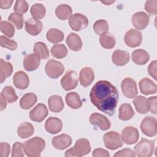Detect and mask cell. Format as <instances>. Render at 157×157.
Wrapping results in <instances>:
<instances>
[{"instance_id":"1","label":"cell","mask_w":157,"mask_h":157,"mask_svg":"<svg viewBox=\"0 0 157 157\" xmlns=\"http://www.w3.org/2000/svg\"><path fill=\"white\" fill-rule=\"evenodd\" d=\"M118 92L107 80H99L93 86L90 98L92 104L100 111L112 116L118 101Z\"/></svg>"},{"instance_id":"2","label":"cell","mask_w":157,"mask_h":157,"mask_svg":"<svg viewBox=\"0 0 157 157\" xmlns=\"http://www.w3.org/2000/svg\"><path fill=\"white\" fill-rule=\"evenodd\" d=\"M24 151L29 157H39L45 147V140L39 137H34L23 144Z\"/></svg>"},{"instance_id":"3","label":"cell","mask_w":157,"mask_h":157,"mask_svg":"<svg viewBox=\"0 0 157 157\" xmlns=\"http://www.w3.org/2000/svg\"><path fill=\"white\" fill-rule=\"evenodd\" d=\"M91 151L90 142L86 139H78L74 147L67 150L65 152V156L81 157L88 154Z\"/></svg>"},{"instance_id":"4","label":"cell","mask_w":157,"mask_h":157,"mask_svg":"<svg viewBox=\"0 0 157 157\" xmlns=\"http://www.w3.org/2000/svg\"><path fill=\"white\" fill-rule=\"evenodd\" d=\"M155 148V141L142 138L134 147L135 153L139 157H150L152 156Z\"/></svg>"},{"instance_id":"5","label":"cell","mask_w":157,"mask_h":157,"mask_svg":"<svg viewBox=\"0 0 157 157\" xmlns=\"http://www.w3.org/2000/svg\"><path fill=\"white\" fill-rule=\"evenodd\" d=\"M104 145L110 150H116L122 147L123 142L120 135L115 131H109L103 136Z\"/></svg>"},{"instance_id":"6","label":"cell","mask_w":157,"mask_h":157,"mask_svg":"<svg viewBox=\"0 0 157 157\" xmlns=\"http://www.w3.org/2000/svg\"><path fill=\"white\" fill-rule=\"evenodd\" d=\"M45 70L46 74L49 77L56 79L63 74L64 67L61 62L54 59H50L45 65Z\"/></svg>"},{"instance_id":"7","label":"cell","mask_w":157,"mask_h":157,"mask_svg":"<svg viewBox=\"0 0 157 157\" xmlns=\"http://www.w3.org/2000/svg\"><path fill=\"white\" fill-rule=\"evenodd\" d=\"M68 23L72 29L75 31H79L87 27L88 20L84 15L76 13L70 17Z\"/></svg>"},{"instance_id":"8","label":"cell","mask_w":157,"mask_h":157,"mask_svg":"<svg viewBox=\"0 0 157 157\" xmlns=\"http://www.w3.org/2000/svg\"><path fill=\"white\" fill-rule=\"evenodd\" d=\"M140 129L147 136L153 137L157 132V123L155 118L148 116L144 118L140 123Z\"/></svg>"},{"instance_id":"9","label":"cell","mask_w":157,"mask_h":157,"mask_svg":"<svg viewBox=\"0 0 157 157\" xmlns=\"http://www.w3.org/2000/svg\"><path fill=\"white\" fill-rule=\"evenodd\" d=\"M121 88L123 94L129 99L135 98L138 93L136 82L134 80L129 77L125 78L123 80Z\"/></svg>"},{"instance_id":"10","label":"cell","mask_w":157,"mask_h":157,"mask_svg":"<svg viewBox=\"0 0 157 157\" xmlns=\"http://www.w3.org/2000/svg\"><path fill=\"white\" fill-rule=\"evenodd\" d=\"M78 83L77 74L74 71H67L61 80V85L66 91L74 89Z\"/></svg>"},{"instance_id":"11","label":"cell","mask_w":157,"mask_h":157,"mask_svg":"<svg viewBox=\"0 0 157 157\" xmlns=\"http://www.w3.org/2000/svg\"><path fill=\"white\" fill-rule=\"evenodd\" d=\"M124 40L128 47H137L139 46L142 42V33L137 29H131L124 34Z\"/></svg>"},{"instance_id":"12","label":"cell","mask_w":157,"mask_h":157,"mask_svg":"<svg viewBox=\"0 0 157 157\" xmlns=\"http://www.w3.org/2000/svg\"><path fill=\"white\" fill-rule=\"evenodd\" d=\"M121 139L123 142L128 145H132L136 143L139 137L137 129L132 126L124 128L121 132Z\"/></svg>"},{"instance_id":"13","label":"cell","mask_w":157,"mask_h":157,"mask_svg":"<svg viewBox=\"0 0 157 157\" xmlns=\"http://www.w3.org/2000/svg\"><path fill=\"white\" fill-rule=\"evenodd\" d=\"M89 120L91 124L99 127L102 131H106L110 128V121L102 114L93 113L90 115Z\"/></svg>"},{"instance_id":"14","label":"cell","mask_w":157,"mask_h":157,"mask_svg":"<svg viewBox=\"0 0 157 157\" xmlns=\"http://www.w3.org/2000/svg\"><path fill=\"white\" fill-rule=\"evenodd\" d=\"M48 115V109L44 104L39 103L29 112V118L33 121L41 122Z\"/></svg>"},{"instance_id":"15","label":"cell","mask_w":157,"mask_h":157,"mask_svg":"<svg viewBox=\"0 0 157 157\" xmlns=\"http://www.w3.org/2000/svg\"><path fill=\"white\" fill-rule=\"evenodd\" d=\"M131 21L133 26L137 29H144L149 23L150 17L144 12H138L132 15Z\"/></svg>"},{"instance_id":"16","label":"cell","mask_w":157,"mask_h":157,"mask_svg":"<svg viewBox=\"0 0 157 157\" xmlns=\"http://www.w3.org/2000/svg\"><path fill=\"white\" fill-rule=\"evenodd\" d=\"M42 23L33 17L27 19L25 21V29L31 36L38 35L42 30Z\"/></svg>"},{"instance_id":"17","label":"cell","mask_w":157,"mask_h":157,"mask_svg":"<svg viewBox=\"0 0 157 157\" xmlns=\"http://www.w3.org/2000/svg\"><path fill=\"white\" fill-rule=\"evenodd\" d=\"M40 63V56L36 53H30L23 58V67L27 71H33L38 68Z\"/></svg>"},{"instance_id":"18","label":"cell","mask_w":157,"mask_h":157,"mask_svg":"<svg viewBox=\"0 0 157 157\" xmlns=\"http://www.w3.org/2000/svg\"><path fill=\"white\" fill-rule=\"evenodd\" d=\"M72 144L71 137L66 134H62L55 136L52 139V144L54 148L63 150L71 145Z\"/></svg>"},{"instance_id":"19","label":"cell","mask_w":157,"mask_h":157,"mask_svg":"<svg viewBox=\"0 0 157 157\" xmlns=\"http://www.w3.org/2000/svg\"><path fill=\"white\" fill-rule=\"evenodd\" d=\"M13 82L15 87L20 90L28 88L29 84V79L28 75L22 71H17L13 76Z\"/></svg>"},{"instance_id":"20","label":"cell","mask_w":157,"mask_h":157,"mask_svg":"<svg viewBox=\"0 0 157 157\" xmlns=\"http://www.w3.org/2000/svg\"><path fill=\"white\" fill-rule=\"evenodd\" d=\"M62 128L63 123L61 120L56 117H49L45 123V128L46 131L52 134L60 132Z\"/></svg>"},{"instance_id":"21","label":"cell","mask_w":157,"mask_h":157,"mask_svg":"<svg viewBox=\"0 0 157 157\" xmlns=\"http://www.w3.org/2000/svg\"><path fill=\"white\" fill-rule=\"evenodd\" d=\"M94 74L93 70L89 67L82 68L79 74V82L81 85L86 87L94 80Z\"/></svg>"},{"instance_id":"22","label":"cell","mask_w":157,"mask_h":157,"mask_svg":"<svg viewBox=\"0 0 157 157\" xmlns=\"http://www.w3.org/2000/svg\"><path fill=\"white\" fill-rule=\"evenodd\" d=\"M139 86L141 93L145 95L155 94L157 90L155 83L148 78H144L139 82Z\"/></svg>"},{"instance_id":"23","label":"cell","mask_w":157,"mask_h":157,"mask_svg":"<svg viewBox=\"0 0 157 157\" xmlns=\"http://www.w3.org/2000/svg\"><path fill=\"white\" fill-rule=\"evenodd\" d=\"M129 55L124 51L121 50H115L112 55V61L117 66H123L129 61Z\"/></svg>"},{"instance_id":"24","label":"cell","mask_w":157,"mask_h":157,"mask_svg":"<svg viewBox=\"0 0 157 157\" xmlns=\"http://www.w3.org/2000/svg\"><path fill=\"white\" fill-rule=\"evenodd\" d=\"M133 103L137 112L139 113L145 114L150 111V105L148 99L142 96L134 98Z\"/></svg>"},{"instance_id":"25","label":"cell","mask_w":157,"mask_h":157,"mask_svg":"<svg viewBox=\"0 0 157 157\" xmlns=\"http://www.w3.org/2000/svg\"><path fill=\"white\" fill-rule=\"evenodd\" d=\"M68 47L73 51H79L82 47V41L80 37L74 33H71L66 39Z\"/></svg>"},{"instance_id":"26","label":"cell","mask_w":157,"mask_h":157,"mask_svg":"<svg viewBox=\"0 0 157 157\" xmlns=\"http://www.w3.org/2000/svg\"><path fill=\"white\" fill-rule=\"evenodd\" d=\"M150 59L148 53L143 49L135 50L132 53V60L137 65H144Z\"/></svg>"},{"instance_id":"27","label":"cell","mask_w":157,"mask_h":157,"mask_svg":"<svg viewBox=\"0 0 157 157\" xmlns=\"http://www.w3.org/2000/svg\"><path fill=\"white\" fill-rule=\"evenodd\" d=\"M48 107L53 112H59L64 108V102L62 98L58 95H52L48 99Z\"/></svg>"},{"instance_id":"28","label":"cell","mask_w":157,"mask_h":157,"mask_svg":"<svg viewBox=\"0 0 157 157\" xmlns=\"http://www.w3.org/2000/svg\"><path fill=\"white\" fill-rule=\"evenodd\" d=\"M37 96L33 93H28L24 94L20 101V106L22 109L27 110L32 107L37 102Z\"/></svg>"},{"instance_id":"29","label":"cell","mask_w":157,"mask_h":157,"mask_svg":"<svg viewBox=\"0 0 157 157\" xmlns=\"http://www.w3.org/2000/svg\"><path fill=\"white\" fill-rule=\"evenodd\" d=\"M66 102L67 105L73 109H77L82 107V102L79 95L76 92H70L66 96Z\"/></svg>"},{"instance_id":"30","label":"cell","mask_w":157,"mask_h":157,"mask_svg":"<svg viewBox=\"0 0 157 157\" xmlns=\"http://www.w3.org/2000/svg\"><path fill=\"white\" fill-rule=\"evenodd\" d=\"M134 115V112L131 105L128 103L121 104L119 108L118 118L123 121L131 120Z\"/></svg>"},{"instance_id":"31","label":"cell","mask_w":157,"mask_h":157,"mask_svg":"<svg viewBox=\"0 0 157 157\" xmlns=\"http://www.w3.org/2000/svg\"><path fill=\"white\" fill-rule=\"evenodd\" d=\"M34 131V128L32 124L28 122L21 123L17 129L18 136L22 138L26 139L31 136Z\"/></svg>"},{"instance_id":"32","label":"cell","mask_w":157,"mask_h":157,"mask_svg":"<svg viewBox=\"0 0 157 157\" xmlns=\"http://www.w3.org/2000/svg\"><path fill=\"white\" fill-rule=\"evenodd\" d=\"M13 72V67L10 63L0 59V82L3 83L6 78L11 75Z\"/></svg>"},{"instance_id":"33","label":"cell","mask_w":157,"mask_h":157,"mask_svg":"<svg viewBox=\"0 0 157 157\" xmlns=\"http://www.w3.org/2000/svg\"><path fill=\"white\" fill-rule=\"evenodd\" d=\"M72 8L67 4H63L59 5L55 9V14L58 18L65 20L72 15Z\"/></svg>"},{"instance_id":"34","label":"cell","mask_w":157,"mask_h":157,"mask_svg":"<svg viewBox=\"0 0 157 157\" xmlns=\"http://www.w3.org/2000/svg\"><path fill=\"white\" fill-rule=\"evenodd\" d=\"M46 37L51 43L57 44L63 40L64 35L61 31L56 28H51L47 32Z\"/></svg>"},{"instance_id":"35","label":"cell","mask_w":157,"mask_h":157,"mask_svg":"<svg viewBox=\"0 0 157 157\" xmlns=\"http://www.w3.org/2000/svg\"><path fill=\"white\" fill-rule=\"evenodd\" d=\"M115 37L110 33H106L101 35L99 37L101 45L105 49H111L115 45Z\"/></svg>"},{"instance_id":"36","label":"cell","mask_w":157,"mask_h":157,"mask_svg":"<svg viewBox=\"0 0 157 157\" xmlns=\"http://www.w3.org/2000/svg\"><path fill=\"white\" fill-rule=\"evenodd\" d=\"M33 52L34 53L38 55L42 59H45L49 58L50 53L47 46L42 42H36L34 47Z\"/></svg>"},{"instance_id":"37","label":"cell","mask_w":157,"mask_h":157,"mask_svg":"<svg viewBox=\"0 0 157 157\" xmlns=\"http://www.w3.org/2000/svg\"><path fill=\"white\" fill-rule=\"evenodd\" d=\"M50 52L54 58L58 59L64 58L67 54V49L63 44H55L53 45Z\"/></svg>"},{"instance_id":"38","label":"cell","mask_w":157,"mask_h":157,"mask_svg":"<svg viewBox=\"0 0 157 157\" xmlns=\"http://www.w3.org/2000/svg\"><path fill=\"white\" fill-rule=\"evenodd\" d=\"M30 12L33 18L39 20L42 19L45 17L46 9L43 4L37 3L31 6Z\"/></svg>"},{"instance_id":"39","label":"cell","mask_w":157,"mask_h":157,"mask_svg":"<svg viewBox=\"0 0 157 157\" xmlns=\"http://www.w3.org/2000/svg\"><path fill=\"white\" fill-rule=\"evenodd\" d=\"M93 29L96 34L101 36L108 31L109 24L105 20H98L93 25Z\"/></svg>"},{"instance_id":"40","label":"cell","mask_w":157,"mask_h":157,"mask_svg":"<svg viewBox=\"0 0 157 157\" xmlns=\"http://www.w3.org/2000/svg\"><path fill=\"white\" fill-rule=\"evenodd\" d=\"M1 93L9 103L14 102L18 99V96L16 94L15 90L11 86H6L2 89Z\"/></svg>"},{"instance_id":"41","label":"cell","mask_w":157,"mask_h":157,"mask_svg":"<svg viewBox=\"0 0 157 157\" xmlns=\"http://www.w3.org/2000/svg\"><path fill=\"white\" fill-rule=\"evenodd\" d=\"M8 20L13 23L15 28L20 29L23 26V15L17 12H13L8 17Z\"/></svg>"},{"instance_id":"42","label":"cell","mask_w":157,"mask_h":157,"mask_svg":"<svg viewBox=\"0 0 157 157\" xmlns=\"http://www.w3.org/2000/svg\"><path fill=\"white\" fill-rule=\"evenodd\" d=\"M1 31L9 37H12L15 34V28L9 22L6 21H1L0 25Z\"/></svg>"},{"instance_id":"43","label":"cell","mask_w":157,"mask_h":157,"mask_svg":"<svg viewBox=\"0 0 157 157\" xmlns=\"http://www.w3.org/2000/svg\"><path fill=\"white\" fill-rule=\"evenodd\" d=\"M0 45L2 47L10 50H15L17 48V43L15 41L10 40L4 36L0 37Z\"/></svg>"},{"instance_id":"44","label":"cell","mask_w":157,"mask_h":157,"mask_svg":"<svg viewBox=\"0 0 157 157\" xmlns=\"http://www.w3.org/2000/svg\"><path fill=\"white\" fill-rule=\"evenodd\" d=\"M28 4L26 1L23 0H18L15 1L14 5V11L19 13H25L28 10Z\"/></svg>"},{"instance_id":"45","label":"cell","mask_w":157,"mask_h":157,"mask_svg":"<svg viewBox=\"0 0 157 157\" xmlns=\"http://www.w3.org/2000/svg\"><path fill=\"white\" fill-rule=\"evenodd\" d=\"M23 152L25 151L23 144L18 142L13 144L12 151V157H23L24 156Z\"/></svg>"},{"instance_id":"46","label":"cell","mask_w":157,"mask_h":157,"mask_svg":"<svg viewBox=\"0 0 157 157\" xmlns=\"http://www.w3.org/2000/svg\"><path fill=\"white\" fill-rule=\"evenodd\" d=\"M145 10L151 15L157 13V1H147L145 4Z\"/></svg>"},{"instance_id":"47","label":"cell","mask_w":157,"mask_h":157,"mask_svg":"<svg viewBox=\"0 0 157 157\" xmlns=\"http://www.w3.org/2000/svg\"><path fill=\"white\" fill-rule=\"evenodd\" d=\"M113 156L115 157H121V156L134 157L136 156V153L132 149L129 148H126L116 152Z\"/></svg>"},{"instance_id":"48","label":"cell","mask_w":157,"mask_h":157,"mask_svg":"<svg viewBox=\"0 0 157 157\" xmlns=\"http://www.w3.org/2000/svg\"><path fill=\"white\" fill-rule=\"evenodd\" d=\"M10 145L7 142H1L0 144V156L1 157H7L10 153Z\"/></svg>"},{"instance_id":"49","label":"cell","mask_w":157,"mask_h":157,"mask_svg":"<svg viewBox=\"0 0 157 157\" xmlns=\"http://www.w3.org/2000/svg\"><path fill=\"white\" fill-rule=\"evenodd\" d=\"M156 64H157V63H156V60L153 61L152 62L150 63V64H149L148 67V72L149 75L156 80H157V78H156V74H157Z\"/></svg>"},{"instance_id":"50","label":"cell","mask_w":157,"mask_h":157,"mask_svg":"<svg viewBox=\"0 0 157 157\" xmlns=\"http://www.w3.org/2000/svg\"><path fill=\"white\" fill-rule=\"evenodd\" d=\"M94 157H109L110 154L109 152L102 148H96L93 150L92 153Z\"/></svg>"},{"instance_id":"51","label":"cell","mask_w":157,"mask_h":157,"mask_svg":"<svg viewBox=\"0 0 157 157\" xmlns=\"http://www.w3.org/2000/svg\"><path fill=\"white\" fill-rule=\"evenodd\" d=\"M156 100H157L156 96L150 97L148 99L149 105H150V111L153 114H156V113H157Z\"/></svg>"},{"instance_id":"52","label":"cell","mask_w":157,"mask_h":157,"mask_svg":"<svg viewBox=\"0 0 157 157\" xmlns=\"http://www.w3.org/2000/svg\"><path fill=\"white\" fill-rule=\"evenodd\" d=\"M13 1L12 0H1L0 1V7L3 9H7L11 7Z\"/></svg>"},{"instance_id":"53","label":"cell","mask_w":157,"mask_h":157,"mask_svg":"<svg viewBox=\"0 0 157 157\" xmlns=\"http://www.w3.org/2000/svg\"><path fill=\"white\" fill-rule=\"evenodd\" d=\"M0 98H1V107L0 110L2 111L4 109H6L7 106V99L5 98V97L3 96V94L1 93L0 94Z\"/></svg>"},{"instance_id":"54","label":"cell","mask_w":157,"mask_h":157,"mask_svg":"<svg viewBox=\"0 0 157 157\" xmlns=\"http://www.w3.org/2000/svg\"><path fill=\"white\" fill-rule=\"evenodd\" d=\"M115 2V1H101V2L102 3H103V4H105V5H110V4H112V3H113Z\"/></svg>"}]
</instances>
